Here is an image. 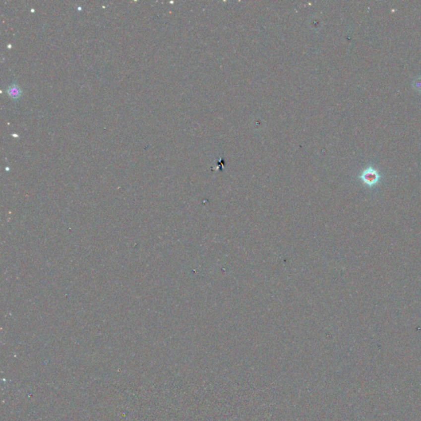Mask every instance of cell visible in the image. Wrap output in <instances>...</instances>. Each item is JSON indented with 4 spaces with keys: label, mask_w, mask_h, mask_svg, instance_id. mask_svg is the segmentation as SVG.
<instances>
[{
    "label": "cell",
    "mask_w": 421,
    "mask_h": 421,
    "mask_svg": "<svg viewBox=\"0 0 421 421\" xmlns=\"http://www.w3.org/2000/svg\"><path fill=\"white\" fill-rule=\"evenodd\" d=\"M7 94L9 95V97L12 99L18 98L21 96V89L17 85H12L7 89Z\"/></svg>",
    "instance_id": "7a4b0ae2"
},
{
    "label": "cell",
    "mask_w": 421,
    "mask_h": 421,
    "mask_svg": "<svg viewBox=\"0 0 421 421\" xmlns=\"http://www.w3.org/2000/svg\"><path fill=\"white\" fill-rule=\"evenodd\" d=\"M360 179L365 185L373 187L377 185L378 182L380 181L381 176L375 168H373L372 166H368L365 170L362 171V173L360 176Z\"/></svg>",
    "instance_id": "6da1fadb"
}]
</instances>
